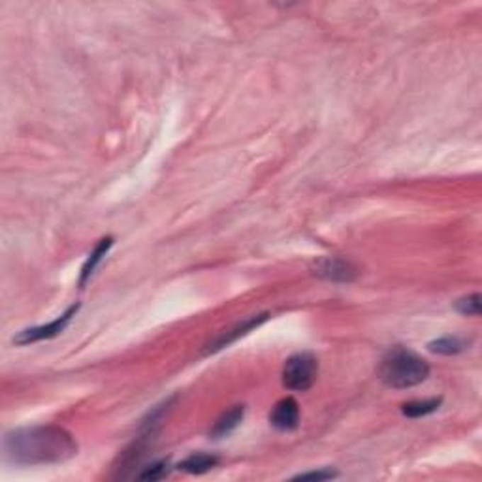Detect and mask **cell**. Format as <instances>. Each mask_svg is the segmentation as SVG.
Masks as SVG:
<instances>
[{
  "label": "cell",
  "instance_id": "14",
  "mask_svg": "<svg viewBox=\"0 0 482 482\" xmlns=\"http://www.w3.org/2000/svg\"><path fill=\"white\" fill-rule=\"evenodd\" d=\"M456 309H458L461 315H467V317H477L478 311H481V296H478V294H471V296L461 298V300L456 303Z\"/></svg>",
  "mask_w": 482,
  "mask_h": 482
},
{
  "label": "cell",
  "instance_id": "5",
  "mask_svg": "<svg viewBox=\"0 0 482 482\" xmlns=\"http://www.w3.org/2000/svg\"><path fill=\"white\" fill-rule=\"evenodd\" d=\"M269 317V313H262V315H252V317L245 318V320H241V323H237L236 326H232V328L225 330V332H220L219 337H215L211 343L208 345V349H206V352H217L220 351V349H225V347H228L230 343H234L236 340H240V337H243V335H247L251 330L258 328L260 324L266 323Z\"/></svg>",
  "mask_w": 482,
  "mask_h": 482
},
{
  "label": "cell",
  "instance_id": "8",
  "mask_svg": "<svg viewBox=\"0 0 482 482\" xmlns=\"http://www.w3.org/2000/svg\"><path fill=\"white\" fill-rule=\"evenodd\" d=\"M243 413H245L243 405H236L232 407L230 411H226L219 420L215 422L213 430H211V437L219 439L228 435L230 432H234V430L240 426V422L243 420Z\"/></svg>",
  "mask_w": 482,
  "mask_h": 482
},
{
  "label": "cell",
  "instance_id": "15",
  "mask_svg": "<svg viewBox=\"0 0 482 482\" xmlns=\"http://www.w3.org/2000/svg\"><path fill=\"white\" fill-rule=\"evenodd\" d=\"M337 477V473L334 471H313V473H301V475H298V481H328V478H334Z\"/></svg>",
  "mask_w": 482,
  "mask_h": 482
},
{
  "label": "cell",
  "instance_id": "10",
  "mask_svg": "<svg viewBox=\"0 0 482 482\" xmlns=\"http://www.w3.org/2000/svg\"><path fill=\"white\" fill-rule=\"evenodd\" d=\"M219 464V458L211 454H192L189 456L186 460H183L179 464V469L186 473H192V475H202V473L213 469L215 466Z\"/></svg>",
  "mask_w": 482,
  "mask_h": 482
},
{
  "label": "cell",
  "instance_id": "6",
  "mask_svg": "<svg viewBox=\"0 0 482 482\" xmlns=\"http://www.w3.org/2000/svg\"><path fill=\"white\" fill-rule=\"evenodd\" d=\"M300 420V407L294 398H283L277 401V405L274 407V411L269 415V422L271 426L281 430V432H288L298 426Z\"/></svg>",
  "mask_w": 482,
  "mask_h": 482
},
{
  "label": "cell",
  "instance_id": "9",
  "mask_svg": "<svg viewBox=\"0 0 482 482\" xmlns=\"http://www.w3.org/2000/svg\"><path fill=\"white\" fill-rule=\"evenodd\" d=\"M111 245H113V237H104V240H100V243L94 247V251L89 254L87 262H85V266H83L79 285H82V286L85 285V281H87L89 277L94 274V269H96V266L102 262V258L108 254V251H110Z\"/></svg>",
  "mask_w": 482,
  "mask_h": 482
},
{
  "label": "cell",
  "instance_id": "12",
  "mask_svg": "<svg viewBox=\"0 0 482 482\" xmlns=\"http://www.w3.org/2000/svg\"><path fill=\"white\" fill-rule=\"evenodd\" d=\"M439 405H441V400L439 398H433V400H422V401H409V403H405L403 405V415H407V417H413V418H418V417H426V415H430V413L437 411Z\"/></svg>",
  "mask_w": 482,
  "mask_h": 482
},
{
  "label": "cell",
  "instance_id": "13",
  "mask_svg": "<svg viewBox=\"0 0 482 482\" xmlns=\"http://www.w3.org/2000/svg\"><path fill=\"white\" fill-rule=\"evenodd\" d=\"M168 473H170V464H168V460H162L153 464V466L145 467V469L138 475V478H140V481H160V478H164Z\"/></svg>",
  "mask_w": 482,
  "mask_h": 482
},
{
  "label": "cell",
  "instance_id": "7",
  "mask_svg": "<svg viewBox=\"0 0 482 482\" xmlns=\"http://www.w3.org/2000/svg\"><path fill=\"white\" fill-rule=\"evenodd\" d=\"M315 274H318L320 277H324V279L349 283V281L354 279L357 271H354V268H352L349 262H345V260H340V258H326V260L317 264Z\"/></svg>",
  "mask_w": 482,
  "mask_h": 482
},
{
  "label": "cell",
  "instance_id": "1",
  "mask_svg": "<svg viewBox=\"0 0 482 482\" xmlns=\"http://www.w3.org/2000/svg\"><path fill=\"white\" fill-rule=\"evenodd\" d=\"M76 454V439L59 426L19 427L4 437V456L17 466H50Z\"/></svg>",
  "mask_w": 482,
  "mask_h": 482
},
{
  "label": "cell",
  "instance_id": "3",
  "mask_svg": "<svg viewBox=\"0 0 482 482\" xmlns=\"http://www.w3.org/2000/svg\"><path fill=\"white\" fill-rule=\"evenodd\" d=\"M318 375L317 358L309 352H300L286 360L283 367V384L288 390L306 392L315 384Z\"/></svg>",
  "mask_w": 482,
  "mask_h": 482
},
{
  "label": "cell",
  "instance_id": "11",
  "mask_svg": "<svg viewBox=\"0 0 482 482\" xmlns=\"http://www.w3.org/2000/svg\"><path fill=\"white\" fill-rule=\"evenodd\" d=\"M430 351L439 352V354H458V352L466 351L469 347V341L460 340V337H441L430 343Z\"/></svg>",
  "mask_w": 482,
  "mask_h": 482
},
{
  "label": "cell",
  "instance_id": "2",
  "mask_svg": "<svg viewBox=\"0 0 482 482\" xmlns=\"http://www.w3.org/2000/svg\"><path fill=\"white\" fill-rule=\"evenodd\" d=\"M430 375V366L417 352L394 349L384 357L379 377L390 388H411L424 383Z\"/></svg>",
  "mask_w": 482,
  "mask_h": 482
},
{
  "label": "cell",
  "instance_id": "4",
  "mask_svg": "<svg viewBox=\"0 0 482 482\" xmlns=\"http://www.w3.org/2000/svg\"><path fill=\"white\" fill-rule=\"evenodd\" d=\"M77 307H79V306H72L68 311L62 313V315H60L57 320H53V323L44 324V326H36V328L23 330L21 334L17 335L16 340H13V343H17V345H28V343H34V341L55 337V335H59L60 332H62V330L68 326V323L72 320V317L76 315Z\"/></svg>",
  "mask_w": 482,
  "mask_h": 482
}]
</instances>
